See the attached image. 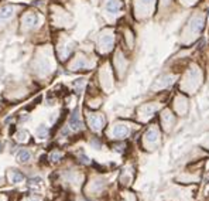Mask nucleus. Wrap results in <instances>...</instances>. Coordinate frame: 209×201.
Masks as SVG:
<instances>
[{"mask_svg": "<svg viewBox=\"0 0 209 201\" xmlns=\"http://www.w3.org/2000/svg\"><path fill=\"white\" fill-rule=\"evenodd\" d=\"M69 126L74 129V131H79L80 128H82V122L79 119V115H78V109L74 111V113L71 115L69 118Z\"/></svg>", "mask_w": 209, "mask_h": 201, "instance_id": "nucleus-2", "label": "nucleus"}, {"mask_svg": "<svg viewBox=\"0 0 209 201\" xmlns=\"http://www.w3.org/2000/svg\"><path fill=\"white\" fill-rule=\"evenodd\" d=\"M204 27V20H202V17H195L191 23V28H192L193 31H201Z\"/></svg>", "mask_w": 209, "mask_h": 201, "instance_id": "nucleus-8", "label": "nucleus"}, {"mask_svg": "<svg viewBox=\"0 0 209 201\" xmlns=\"http://www.w3.org/2000/svg\"><path fill=\"white\" fill-rule=\"evenodd\" d=\"M1 150H3V143L0 142V152H1Z\"/></svg>", "mask_w": 209, "mask_h": 201, "instance_id": "nucleus-21", "label": "nucleus"}, {"mask_svg": "<svg viewBox=\"0 0 209 201\" xmlns=\"http://www.w3.org/2000/svg\"><path fill=\"white\" fill-rule=\"evenodd\" d=\"M14 131H16V128H14V126H11V128H10V133H13Z\"/></svg>", "mask_w": 209, "mask_h": 201, "instance_id": "nucleus-20", "label": "nucleus"}, {"mask_svg": "<svg viewBox=\"0 0 209 201\" xmlns=\"http://www.w3.org/2000/svg\"><path fill=\"white\" fill-rule=\"evenodd\" d=\"M83 84H85V79H78V81L75 82V87H76V91H78V92H80V91H82Z\"/></svg>", "mask_w": 209, "mask_h": 201, "instance_id": "nucleus-15", "label": "nucleus"}, {"mask_svg": "<svg viewBox=\"0 0 209 201\" xmlns=\"http://www.w3.org/2000/svg\"><path fill=\"white\" fill-rule=\"evenodd\" d=\"M122 7V3L120 0H109L106 3V10L110 13V14H116Z\"/></svg>", "mask_w": 209, "mask_h": 201, "instance_id": "nucleus-3", "label": "nucleus"}, {"mask_svg": "<svg viewBox=\"0 0 209 201\" xmlns=\"http://www.w3.org/2000/svg\"><path fill=\"white\" fill-rule=\"evenodd\" d=\"M24 23H26L27 26L32 27V26H35V24L38 23V16L37 14H34V13L26 14V16H24Z\"/></svg>", "mask_w": 209, "mask_h": 201, "instance_id": "nucleus-6", "label": "nucleus"}, {"mask_svg": "<svg viewBox=\"0 0 209 201\" xmlns=\"http://www.w3.org/2000/svg\"><path fill=\"white\" fill-rule=\"evenodd\" d=\"M13 16V7L11 6H3L0 9V19H10Z\"/></svg>", "mask_w": 209, "mask_h": 201, "instance_id": "nucleus-7", "label": "nucleus"}, {"mask_svg": "<svg viewBox=\"0 0 209 201\" xmlns=\"http://www.w3.org/2000/svg\"><path fill=\"white\" fill-rule=\"evenodd\" d=\"M28 184H30V187H40V185L43 184V179H40V177L31 179L30 181H28Z\"/></svg>", "mask_w": 209, "mask_h": 201, "instance_id": "nucleus-12", "label": "nucleus"}, {"mask_svg": "<svg viewBox=\"0 0 209 201\" xmlns=\"http://www.w3.org/2000/svg\"><path fill=\"white\" fill-rule=\"evenodd\" d=\"M112 44H113V36H110V34L102 36V38H100V45H102L103 48H110Z\"/></svg>", "mask_w": 209, "mask_h": 201, "instance_id": "nucleus-9", "label": "nucleus"}, {"mask_svg": "<svg viewBox=\"0 0 209 201\" xmlns=\"http://www.w3.org/2000/svg\"><path fill=\"white\" fill-rule=\"evenodd\" d=\"M113 135H114V137H119V139L126 137V136L129 135V128H127V126H124V125L114 126V129H113Z\"/></svg>", "mask_w": 209, "mask_h": 201, "instance_id": "nucleus-4", "label": "nucleus"}, {"mask_svg": "<svg viewBox=\"0 0 209 201\" xmlns=\"http://www.w3.org/2000/svg\"><path fill=\"white\" fill-rule=\"evenodd\" d=\"M140 1H141V3H144V4H150L153 0H140Z\"/></svg>", "mask_w": 209, "mask_h": 201, "instance_id": "nucleus-19", "label": "nucleus"}, {"mask_svg": "<svg viewBox=\"0 0 209 201\" xmlns=\"http://www.w3.org/2000/svg\"><path fill=\"white\" fill-rule=\"evenodd\" d=\"M83 67H86V62H85V60H78L76 61V64H75V68H83Z\"/></svg>", "mask_w": 209, "mask_h": 201, "instance_id": "nucleus-17", "label": "nucleus"}, {"mask_svg": "<svg viewBox=\"0 0 209 201\" xmlns=\"http://www.w3.org/2000/svg\"><path fill=\"white\" fill-rule=\"evenodd\" d=\"M10 180H11V183H20V181L24 180V174L18 173L17 170H13L10 173Z\"/></svg>", "mask_w": 209, "mask_h": 201, "instance_id": "nucleus-10", "label": "nucleus"}, {"mask_svg": "<svg viewBox=\"0 0 209 201\" xmlns=\"http://www.w3.org/2000/svg\"><path fill=\"white\" fill-rule=\"evenodd\" d=\"M61 157H62V153H59V152H54L52 154H51V160H52V162H58Z\"/></svg>", "mask_w": 209, "mask_h": 201, "instance_id": "nucleus-16", "label": "nucleus"}, {"mask_svg": "<svg viewBox=\"0 0 209 201\" xmlns=\"http://www.w3.org/2000/svg\"><path fill=\"white\" fill-rule=\"evenodd\" d=\"M47 132H48V129H47V126H44V125H41L40 128L37 129V135L43 139V137H45V135H47Z\"/></svg>", "mask_w": 209, "mask_h": 201, "instance_id": "nucleus-14", "label": "nucleus"}, {"mask_svg": "<svg viewBox=\"0 0 209 201\" xmlns=\"http://www.w3.org/2000/svg\"><path fill=\"white\" fill-rule=\"evenodd\" d=\"M27 137H28V132L27 131H21L17 133V140L18 142H26Z\"/></svg>", "mask_w": 209, "mask_h": 201, "instance_id": "nucleus-13", "label": "nucleus"}, {"mask_svg": "<svg viewBox=\"0 0 209 201\" xmlns=\"http://www.w3.org/2000/svg\"><path fill=\"white\" fill-rule=\"evenodd\" d=\"M145 139L148 142H156L158 139V132L156 129H150V131L145 133Z\"/></svg>", "mask_w": 209, "mask_h": 201, "instance_id": "nucleus-11", "label": "nucleus"}, {"mask_svg": "<svg viewBox=\"0 0 209 201\" xmlns=\"http://www.w3.org/2000/svg\"><path fill=\"white\" fill-rule=\"evenodd\" d=\"M88 122H89V126H91L93 131H100L105 125V119H103L102 115H96L92 113L88 116Z\"/></svg>", "mask_w": 209, "mask_h": 201, "instance_id": "nucleus-1", "label": "nucleus"}, {"mask_svg": "<svg viewBox=\"0 0 209 201\" xmlns=\"http://www.w3.org/2000/svg\"><path fill=\"white\" fill-rule=\"evenodd\" d=\"M30 159H31V154H30V152L26 150V149H21L20 152L17 153V160H18L20 163H27Z\"/></svg>", "mask_w": 209, "mask_h": 201, "instance_id": "nucleus-5", "label": "nucleus"}, {"mask_svg": "<svg viewBox=\"0 0 209 201\" xmlns=\"http://www.w3.org/2000/svg\"><path fill=\"white\" fill-rule=\"evenodd\" d=\"M27 201H41V198H40L38 196H31V197L27 198Z\"/></svg>", "mask_w": 209, "mask_h": 201, "instance_id": "nucleus-18", "label": "nucleus"}]
</instances>
